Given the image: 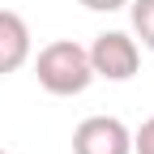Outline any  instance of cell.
Listing matches in <instances>:
<instances>
[{
    "mask_svg": "<svg viewBox=\"0 0 154 154\" xmlns=\"http://www.w3.org/2000/svg\"><path fill=\"white\" fill-rule=\"evenodd\" d=\"M34 77L38 86L56 99H73V94H82L90 82H94V69H90V56L82 43H73V38H56V43L38 47L34 56Z\"/></svg>",
    "mask_w": 154,
    "mask_h": 154,
    "instance_id": "obj_1",
    "label": "cell"
},
{
    "mask_svg": "<svg viewBox=\"0 0 154 154\" xmlns=\"http://www.w3.org/2000/svg\"><path fill=\"white\" fill-rule=\"evenodd\" d=\"M86 56H90L94 77H107V82H128V77L137 73V64H141L137 38L124 34V30H103V34L86 47Z\"/></svg>",
    "mask_w": 154,
    "mask_h": 154,
    "instance_id": "obj_2",
    "label": "cell"
},
{
    "mask_svg": "<svg viewBox=\"0 0 154 154\" xmlns=\"http://www.w3.org/2000/svg\"><path fill=\"white\" fill-rule=\"evenodd\" d=\"M73 154H133V128L120 116H86L73 128Z\"/></svg>",
    "mask_w": 154,
    "mask_h": 154,
    "instance_id": "obj_3",
    "label": "cell"
},
{
    "mask_svg": "<svg viewBox=\"0 0 154 154\" xmlns=\"http://www.w3.org/2000/svg\"><path fill=\"white\" fill-rule=\"evenodd\" d=\"M30 60V26L22 13L13 9H0V77L17 73Z\"/></svg>",
    "mask_w": 154,
    "mask_h": 154,
    "instance_id": "obj_4",
    "label": "cell"
},
{
    "mask_svg": "<svg viewBox=\"0 0 154 154\" xmlns=\"http://www.w3.org/2000/svg\"><path fill=\"white\" fill-rule=\"evenodd\" d=\"M128 17H133V34L141 38V47L154 51V0H128Z\"/></svg>",
    "mask_w": 154,
    "mask_h": 154,
    "instance_id": "obj_5",
    "label": "cell"
},
{
    "mask_svg": "<svg viewBox=\"0 0 154 154\" xmlns=\"http://www.w3.org/2000/svg\"><path fill=\"white\" fill-rule=\"evenodd\" d=\"M133 154H154V116L141 120V128L133 133Z\"/></svg>",
    "mask_w": 154,
    "mask_h": 154,
    "instance_id": "obj_6",
    "label": "cell"
},
{
    "mask_svg": "<svg viewBox=\"0 0 154 154\" xmlns=\"http://www.w3.org/2000/svg\"><path fill=\"white\" fill-rule=\"evenodd\" d=\"M86 9H94V13H116V9H124L128 0H82Z\"/></svg>",
    "mask_w": 154,
    "mask_h": 154,
    "instance_id": "obj_7",
    "label": "cell"
},
{
    "mask_svg": "<svg viewBox=\"0 0 154 154\" xmlns=\"http://www.w3.org/2000/svg\"><path fill=\"white\" fill-rule=\"evenodd\" d=\"M0 154H5V150H0Z\"/></svg>",
    "mask_w": 154,
    "mask_h": 154,
    "instance_id": "obj_8",
    "label": "cell"
}]
</instances>
